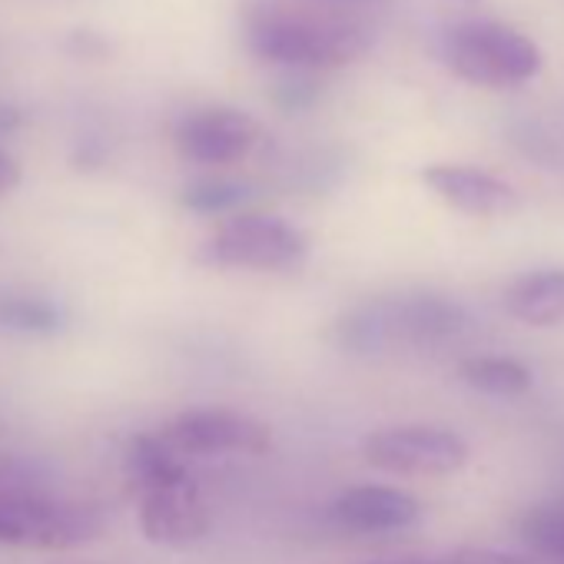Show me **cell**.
<instances>
[{
    "mask_svg": "<svg viewBox=\"0 0 564 564\" xmlns=\"http://www.w3.org/2000/svg\"><path fill=\"white\" fill-rule=\"evenodd\" d=\"M323 97V84L319 74H306V70H282L272 84V104L282 113H306L319 104Z\"/></svg>",
    "mask_w": 564,
    "mask_h": 564,
    "instance_id": "obj_17",
    "label": "cell"
},
{
    "mask_svg": "<svg viewBox=\"0 0 564 564\" xmlns=\"http://www.w3.org/2000/svg\"><path fill=\"white\" fill-rule=\"evenodd\" d=\"M372 564H442V561H372ZM452 564H471V561H452Z\"/></svg>",
    "mask_w": 564,
    "mask_h": 564,
    "instance_id": "obj_20",
    "label": "cell"
},
{
    "mask_svg": "<svg viewBox=\"0 0 564 564\" xmlns=\"http://www.w3.org/2000/svg\"><path fill=\"white\" fill-rule=\"evenodd\" d=\"M422 183L465 216H505L518 206L511 183L465 163H432L422 170Z\"/></svg>",
    "mask_w": 564,
    "mask_h": 564,
    "instance_id": "obj_10",
    "label": "cell"
},
{
    "mask_svg": "<svg viewBox=\"0 0 564 564\" xmlns=\"http://www.w3.org/2000/svg\"><path fill=\"white\" fill-rule=\"evenodd\" d=\"M18 183H21V166L8 153H0V196L11 193Z\"/></svg>",
    "mask_w": 564,
    "mask_h": 564,
    "instance_id": "obj_19",
    "label": "cell"
},
{
    "mask_svg": "<svg viewBox=\"0 0 564 564\" xmlns=\"http://www.w3.org/2000/svg\"><path fill=\"white\" fill-rule=\"evenodd\" d=\"M70 41H80L77 51L87 54V57H90V54H94V57H107V54H110V41H107V37H97V34H90V31H77Z\"/></svg>",
    "mask_w": 564,
    "mask_h": 564,
    "instance_id": "obj_18",
    "label": "cell"
},
{
    "mask_svg": "<svg viewBox=\"0 0 564 564\" xmlns=\"http://www.w3.org/2000/svg\"><path fill=\"white\" fill-rule=\"evenodd\" d=\"M310 259V236L272 213H236L196 249V262L213 269L290 272Z\"/></svg>",
    "mask_w": 564,
    "mask_h": 564,
    "instance_id": "obj_4",
    "label": "cell"
},
{
    "mask_svg": "<svg viewBox=\"0 0 564 564\" xmlns=\"http://www.w3.org/2000/svg\"><path fill=\"white\" fill-rule=\"evenodd\" d=\"M468 326L465 310L438 293H399L356 303L333 319L326 339L349 356H386L455 339Z\"/></svg>",
    "mask_w": 564,
    "mask_h": 564,
    "instance_id": "obj_1",
    "label": "cell"
},
{
    "mask_svg": "<svg viewBox=\"0 0 564 564\" xmlns=\"http://www.w3.org/2000/svg\"><path fill=\"white\" fill-rule=\"evenodd\" d=\"M160 435L186 455H262L272 445V429L239 409H186L170 419Z\"/></svg>",
    "mask_w": 564,
    "mask_h": 564,
    "instance_id": "obj_7",
    "label": "cell"
},
{
    "mask_svg": "<svg viewBox=\"0 0 564 564\" xmlns=\"http://www.w3.org/2000/svg\"><path fill=\"white\" fill-rule=\"evenodd\" d=\"M458 376L475 392L495 395V399H514L531 389V369L524 362H514L508 356H471L458 366Z\"/></svg>",
    "mask_w": 564,
    "mask_h": 564,
    "instance_id": "obj_14",
    "label": "cell"
},
{
    "mask_svg": "<svg viewBox=\"0 0 564 564\" xmlns=\"http://www.w3.org/2000/svg\"><path fill=\"white\" fill-rule=\"evenodd\" d=\"M445 67L485 90H514L538 77L541 51L521 31L498 21H465L445 31L442 37Z\"/></svg>",
    "mask_w": 564,
    "mask_h": 564,
    "instance_id": "obj_3",
    "label": "cell"
},
{
    "mask_svg": "<svg viewBox=\"0 0 564 564\" xmlns=\"http://www.w3.org/2000/svg\"><path fill=\"white\" fill-rule=\"evenodd\" d=\"M0 329L21 336H57L67 329V310L37 293H0Z\"/></svg>",
    "mask_w": 564,
    "mask_h": 564,
    "instance_id": "obj_13",
    "label": "cell"
},
{
    "mask_svg": "<svg viewBox=\"0 0 564 564\" xmlns=\"http://www.w3.org/2000/svg\"><path fill=\"white\" fill-rule=\"evenodd\" d=\"M521 538L547 554V557H564V508L551 505V508H534L521 518Z\"/></svg>",
    "mask_w": 564,
    "mask_h": 564,
    "instance_id": "obj_16",
    "label": "cell"
},
{
    "mask_svg": "<svg viewBox=\"0 0 564 564\" xmlns=\"http://www.w3.org/2000/svg\"><path fill=\"white\" fill-rule=\"evenodd\" d=\"M362 458L389 475H452L465 468L468 445L442 425H389L362 438Z\"/></svg>",
    "mask_w": 564,
    "mask_h": 564,
    "instance_id": "obj_6",
    "label": "cell"
},
{
    "mask_svg": "<svg viewBox=\"0 0 564 564\" xmlns=\"http://www.w3.org/2000/svg\"><path fill=\"white\" fill-rule=\"evenodd\" d=\"M329 514L346 531L386 534V531H402L415 524L422 514V505L415 495L392 488V485H356V488H346L329 505Z\"/></svg>",
    "mask_w": 564,
    "mask_h": 564,
    "instance_id": "obj_11",
    "label": "cell"
},
{
    "mask_svg": "<svg viewBox=\"0 0 564 564\" xmlns=\"http://www.w3.org/2000/svg\"><path fill=\"white\" fill-rule=\"evenodd\" d=\"M246 44L279 70L323 74L359 61L369 51V34L352 21L269 4L246 18Z\"/></svg>",
    "mask_w": 564,
    "mask_h": 564,
    "instance_id": "obj_2",
    "label": "cell"
},
{
    "mask_svg": "<svg viewBox=\"0 0 564 564\" xmlns=\"http://www.w3.org/2000/svg\"><path fill=\"white\" fill-rule=\"evenodd\" d=\"M249 196H252V189L242 180L206 176V180H193L183 186L180 206L189 213H199V216H223V213H236Z\"/></svg>",
    "mask_w": 564,
    "mask_h": 564,
    "instance_id": "obj_15",
    "label": "cell"
},
{
    "mask_svg": "<svg viewBox=\"0 0 564 564\" xmlns=\"http://www.w3.org/2000/svg\"><path fill=\"white\" fill-rule=\"evenodd\" d=\"M505 313L524 326L564 323V269H534L518 275L501 296Z\"/></svg>",
    "mask_w": 564,
    "mask_h": 564,
    "instance_id": "obj_12",
    "label": "cell"
},
{
    "mask_svg": "<svg viewBox=\"0 0 564 564\" xmlns=\"http://www.w3.org/2000/svg\"><path fill=\"white\" fill-rule=\"evenodd\" d=\"M137 498H140V531L147 534V541L163 547H189L209 534L213 514L189 471L147 485L137 491Z\"/></svg>",
    "mask_w": 564,
    "mask_h": 564,
    "instance_id": "obj_8",
    "label": "cell"
},
{
    "mask_svg": "<svg viewBox=\"0 0 564 564\" xmlns=\"http://www.w3.org/2000/svg\"><path fill=\"white\" fill-rule=\"evenodd\" d=\"M352 4H366V0H352Z\"/></svg>",
    "mask_w": 564,
    "mask_h": 564,
    "instance_id": "obj_21",
    "label": "cell"
},
{
    "mask_svg": "<svg viewBox=\"0 0 564 564\" xmlns=\"http://www.w3.org/2000/svg\"><path fill=\"white\" fill-rule=\"evenodd\" d=\"M107 518L97 505L61 501L34 491H0V547L74 551L97 541Z\"/></svg>",
    "mask_w": 564,
    "mask_h": 564,
    "instance_id": "obj_5",
    "label": "cell"
},
{
    "mask_svg": "<svg viewBox=\"0 0 564 564\" xmlns=\"http://www.w3.org/2000/svg\"><path fill=\"white\" fill-rule=\"evenodd\" d=\"M259 143V123L236 107H199L173 130V147L199 166H229Z\"/></svg>",
    "mask_w": 564,
    "mask_h": 564,
    "instance_id": "obj_9",
    "label": "cell"
}]
</instances>
